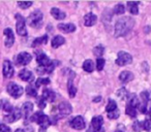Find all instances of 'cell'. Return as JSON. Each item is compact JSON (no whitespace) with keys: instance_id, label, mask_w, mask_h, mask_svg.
Here are the masks:
<instances>
[{"instance_id":"4","label":"cell","mask_w":151,"mask_h":132,"mask_svg":"<svg viewBox=\"0 0 151 132\" xmlns=\"http://www.w3.org/2000/svg\"><path fill=\"white\" fill-rule=\"evenodd\" d=\"M6 89H7L9 94L11 95L12 97H14V98H19L24 92V89L22 88L21 86H19V85L15 84V83H9V84L7 85Z\"/></svg>"},{"instance_id":"37","label":"cell","mask_w":151,"mask_h":132,"mask_svg":"<svg viewBox=\"0 0 151 132\" xmlns=\"http://www.w3.org/2000/svg\"><path fill=\"white\" fill-rule=\"evenodd\" d=\"M117 95L119 96V98L125 99L126 97H127V92H126V90L124 88H121V89H119V90H118Z\"/></svg>"},{"instance_id":"14","label":"cell","mask_w":151,"mask_h":132,"mask_svg":"<svg viewBox=\"0 0 151 132\" xmlns=\"http://www.w3.org/2000/svg\"><path fill=\"white\" fill-rule=\"evenodd\" d=\"M36 62L40 65V67H48L49 65L52 63V61L48 58V56L45 54H38L37 57H36Z\"/></svg>"},{"instance_id":"42","label":"cell","mask_w":151,"mask_h":132,"mask_svg":"<svg viewBox=\"0 0 151 132\" xmlns=\"http://www.w3.org/2000/svg\"><path fill=\"white\" fill-rule=\"evenodd\" d=\"M18 5H19L21 9H26L28 7H30L32 5V2H18Z\"/></svg>"},{"instance_id":"9","label":"cell","mask_w":151,"mask_h":132,"mask_svg":"<svg viewBox=\"0 0 151 132\" xmlns=\"http://www.w3.org/2000/svg\"><path fill=\"white\" fill-rule=\"evenodd\" d=\"M31 60H32V57L29 53L22 52V53H20L17 56V58H16V63H17L18 65H24V66H25V65L29 64V63L31 62Z\"/></svg>"},{"instance_id":"38","label":"cell","mask_w":151,"mask_h":132,"mask_svg":"<svg viewBox=\"0 0 151 132\" xmlns=\"http://www.w3.org/2000/svg\"><path fill=\"white\" fill-rule=\"evenodd\" d=\"M119 115H120V111H119V109H116V111H112V113H108V117H109V119H117L118 117H119Z\"/></svg>"},{"instance_id":"2","label":"cell","mask_w":151,"mask_h":132,"mask_svg":"<svg viewBox=\"0 0 151 132\" xmlns=\"http://www.w3.org/2000/svg\"><path fill=\"white\" fill-rule=\"evenodd\" d=\"M30 121L35 122V123H37L38 125L40 126V132H45L47 128L51 125V121L48 116L40 113V111H37V113H35L34 115H32L31 117H30Z\"/></svg>"},{"instance_id":"33","label":"cell","mask_w":151,"mask_h":132,"mask_svg":"<svg viewBox=\"0 0 151 132\" xmlns=\"http://www.w3.org/2000/svg\"><path fill=\"white\" fill-rule=\"evenodd\" d=\"M124 11H125V9H124V5L121 3H119L114 7V14H116V15H122V14H124Z\"/></svg>"},{"instance_id":"12","label":"cell","mask_w":151,"mask_h":132,"mask_svg":"<svg viewBox=\"0 0 151 132\" xmlns=\"http://www.w3.org/2000/svg\"><path fill=\"white\" fill-rule=\"evenodd\" d=\"M71 111H73L71 105L69 104L68 102H66V101L61 102L60 104L58 105V111L61 117H66V116H68L69 113H71Z\"/></svg>"},{"instance_id":"25","label":"cell","mask_w":151,"mask_h":132,"mask_svg":"<svg viewBox=\"0 0 151 132\" xmlns=\"http://www.w3.org/2000/svg\"><path fill=\"white\" fill-rule=\"evenodd\" d=\"M83 69L86 72H92L94 70V64L91 60H86L83 63Z\"/></svg>"},{"instance_id":"7","label":"cell","mask_w":151,"mask_h":132,"mask_svg":"<svg viewBox=\"0 0 151 132\" xmlns=\"http://www.w3.org/2000/svg\"><path fill=\"white\" fill-rule=\"evenodd\" d=\"M103 123H104V119L101 116H96V117L92 118L90 128H89L87 132H99L101 130Z\"/></svg>"},{"instance_id":"36","label":"cell","mask_w":151,"mask_h":132,"mask_svg":"<svg viewBox=\"0 0 151 132\" xmlns=\"http://www.w3.org/2000/svg\"><path fill=\"white\" fill-rule=\"evenodd\" d=\"M132 129H134L136 132H141L143 130L142 123H141V122H139V121H136L134 124H132Z\"/></svg>"},{"instance_id":"19","label":"cell","mask_w":151,"mask_h":132,"mask_svg":"<svg viewBox=\"0 0 151 132\" xmlns=\"http://www.w3.org/2000/svg\"><path fill=\"white\" fill-rule=\"evenodd\" d=\"M58 29L62 32H65V33H71L76 30V26L73 24H59L58 25Z\"/></svg>"},{"instance_id":"3","label":"cell","mask_w":151,"mask_h":132,"mask_svg":"<svg viewBox=\"0 0 151 132\" xmlns=\"http://www.w3.org/2000/svg\"><path fill=\"white\" fill-rule=\"evenodd\" d=\"M42 19H44V15L40 11H35L28 17V25L31 26L33 28H40L42 27Z\"/></svg>"},{"instance_id":"31","label":"cell","mask_w":151,"mask_h":132,"mask_svg":"<svg viewBox=\"0 0 151 132\" xmlns=\"http://www.w3.org/2000/svg\"><path fill=\"white\" fill-rule=\"evenodd\" d=\"M93 53H94V55L97 58H101V56H103L104 53H105V48H104L103 46H95L94 50H93Z\"/></svg>"},{"instance_id":"15","label":"cell","mask_w":151,"mask_h":132,"mask_svg":"<svg viewBox=\"0 0 151 132\" xmlns=\"http://www.w3.org/2000/svg\"><path fill=\"white\" fill-rule=\"evenodd\" d=\"M19 78H21L22 81H24V82H28V83L32 82V81L34 80L33 73L28 69H22L21 71L19 72Z\"/></svg>"},{"instance_id":"29","label":"cell","mask_w":151,"mask_h":132,"mask_svg":"<svg viewBox=\"0 0 151 132\" xmlns=\"http://www.w3.org/2000/svg\"><path fill=\"white\" fill-rule=\"evenodd\" d=\"M116 109H117V103L114 100H112V99H110L109 103H108L107 107H106V111L109 113H112V111H116Z\"/></svg>"},{"instance_id":"6","label":"cell","mask_w":151,"mask_h":132,"mask_svg":"<svg viewBox=\"0 0 151 132\" xmlns=\"http://www.w3.org/2000/svg\"><path fill=\"white\" fill-rule=\"evenodd\" d=\"M16 19H17V33L21 36H26L27 35V29H26V25H25V20L22 17L20 14L16 15Z\"/></svg>"},{"instance_id":"27","label":"cell","mask_w":151,"mask_h":132,"mask_svg":"<svg viewBox=\"0 0 151 132\" xmlns=\"http://www.w3.org/2000/svg\"><path fill=\"white\" fill-rule=\"evenodd\" d=\"M138 5H139V2H130V1L127 2L128 9H129V11L132 15H138V13H139Z\"/></svg>"},{"instance_id":"45","label":"cell","mask_w":151,"mask_h":132,"mask_svg":"<svg viewBox=\"0 0 151 132\" xmlns=\"http://www.w3.org/2000/svg\"><path fill=\"white\" fill-rule=\"evenodd\" d=\"M101 97H96V98H94V102H97V101H101Z\"/></svg>"},{"instance_id":"47","label":"cell","mask_w":151,"mask_h":132,"mask_svg":"<svg viewBox=\"0 0 151 132\" xmlns=\"http://www.w3.org/2000/svg\"><path fill=\"white\" fill-rule=\"evenodd\" d=\"M149 117H150V119H151V111H149Z\"/></svg>"},{"instance_id":"16","label":"cell","mask_w":151,"mask_h":132,"mask_svg":"<svg viewBox=\"0 0 151 132\" xmlns=\"http://www.w3.org/2000/svg\"><path fill=\"white\" fill-rule=\"evenodd\" d=\"M96 21H97V17L92 13L87 14V15L84 17V24H85V26H87V27H91V26L95 25Z\"/></svg>"},{"instance_id":"21","label":"cell","mask_w":151,"mask_h":132,"mask_svg":"<svg viewBox=\"0 0 151 132\" xmlns=\"http://www.w3.org/2000/svg\"><path fill=\"white\" fill-rule=\"evenodd\" d=\"M51 15H52L56 20H63V19H65V17H66L65 13H63L62 11H60V9H57V7H53V9H51Z\"/></svg>"},{"instance_id":"41","label":"cell","mask_w":151,"mask_h":132,"mask_svg":"<svg viewBox=\"0 0 151 132\" xmlns=\"http://www.w3.org/2000/svg\"><path fill=\"white\" fill-rule=\"evenodd\" d=\"M0 132H12V129L5 124H0Z\"/></svg>"},{"instance_id":"40","label":"cell","mask_w":151,"mask_h":132,"mask_svg":"<svg viewBox=\"0 0 151 132\" xmlns=\"http://www.w3.org/2000/svg\"><path fill=\"white\" fill-rule=\"evenodd\" d=\"M2 107H3V111H7V113H9L12 111H13L14 108H15V107L12 106L11 103H9V102H5V103H4V105H3Z\"/></svg>"},{"instance_id":"10","label":"cell","mask_w":151,"mask_h":132,"mask_svg":"<svg viewBox=\"0 0 151 132\" xmlns=\"http://www.w3.org/2000/svg\"><path fill=\"white\" fill-rule=\"evenodd\" d=\"M3 76H4L5 78H11L14 76V74H15V69H14V66L13 64H12L11 61L9 60H5L4 62H3Z\"/></svg>"},{"instance_id":"13","label":"cell","mask_w":151,"mask_h":132,"mask_svg":"<svg viewBox=\"0 0 151 132\" xmlns=\"http://www.w3.org/2000/svg\"><path fill=\"white\" fill-rule=\"evenodd\" d=\"M3 33H4L5 37H6V39H5V46L11 48L14 44V42H15V35H14L13 30L11 28H6V29H4Z\"/></svg>"},{"instance_id":"35","label":"cell","mask_w":151,"mask_h":132,"mask_svg":"<svg viewBox=\"0 0 151 132\" xmlns=\"http://www.w3.org/2000/svg\"><path fill=\"white\" fill-rule=\"evenodd\" d=\"M48 84H50V80H49V78H37V80H36L35 86L36 87H40L42 85H48Z\"/></svg>"},{"instance_id":"23","label":"cell","mask_w":151,"mask_h":132,"mask_svg":"<svg viewBox=\"0 0 151 132\" xmlns=\"http://www.w3.org/2000/svg\"><path fill=\"white\" fill-rule=\"evenodd\" d=\"M67 90H68V94H69V97L70 98H73L77 94V88L75 87L73 83V80L69 78L68 82H67Z\"/></svg>"},{"instance_id":"26","label":"cell","mask_w":151,"mask_h":132,"mask_svg":"<svg viewBox=\"0 0 151 132\" xmlns=\"http://www.w3.org/2000/svg\"><path fill=\"white\" fill-rule=\"evenodd\" d=\"M47 41H48V35H44L42 36V37H37L34 39V41L32 42V46H40V44H47Z\"/></svg>"},{"instance_id":"18","label":"cell","mask_w":151,"mask_h":132,"mask_svg":"<svg viewBox=\"0 0 151 132\" xmlns=\"http://www.w3.org/2000/svg\"><path fill=\"white\" fill-rule=\"evenodd\" d=\"M42 98L46 101H49V102H53L56 98V94H55L54 91L49 90V89H45L44 92H42Z\"/></svg>"},{"instance_id":"17","label":"cell","mask_w":151,"mask_h":132,"mask_svg":"<svg viewBox=\"0 0 151 132\" xmlns=\"http://www.w3.org/2000/svg\"><path fill=\"white\" fill-rule=\"evenodd\" d=\"M22 111H23L24 118L26 120L29 119V117L32 115V111H33V104L31 102H25L22 107Z\"/></svg>"},{"instance_id":"30","label":"cell","mask_w":151,"mask_h":132,"mask_svg":"<svg viewBox=\"0 0 151 132\" xmlns=\"http://www.w3.org/2000/svg\"><path fill=\"white\" fill-rule=\"evenodd\" d=\"M125 113L127 116H129L130 118H136L137 117V109L134 107L130 106V105H126Z\"/></svg>"},{"instance_id":"28","label":"cell","mask_w":151,"mask_h":132,"mask_svg":"<svg viewBox=\"0 0 151 132\" xmlns=\"http://www.w3.org/2000/svg\"><path fill=\"white\" fill-rule=\"evenodd\" d=\"M141 98L143 100V103L147 104L148 102H151V91H144L141 93Z\"/></svg>"},{"instance_id":"5","label":"cell","mask_w":151,"mask_h":132,"mask_svg":"<svg viewBox=\"0 0 151 132\" xmlns=\"http://www.w3.org/2000/svg\"><path fill=\"white\" fill-rule=\"evenodd\" d=\"M132 62V57L126 52H119L118 53V58L116 59V64L119 66H125Z\"/></svg>"},{"instance_id":"39","label":"cell","mask_w":151,"mask_h":132,"mask_svg":"<svg viewBox=\"0 0 151 132\" xmlns=\"http://www.w3.org/2000/svg\"><path fill=\"white\" fill-rule=\"evenodd\" d=\"M142 126H143V129L146 130V131H149L151 129V121L150 120H145L142 123Z\"/></svg>"},{"instance_id":"44","label":"cell","mask_w":151,"mask_h":132,"mask_svg":"<svg viewBox=\"0 0 151 132\" xmlns=\"http://www.w3.org/2000/svg\"><path fill=\"white\" fill-rule=\"evenodd\" d=\"M37 104H38V106H40V108H45V107H46V100H45L44 98H42L40 100V99H38L37 100Z\"/></svg>"},{"instance_id":"20","label":"cell","mask_w":151,"mask_h":132,"mask_svg":"<svg viewBox=\"0 0 151 132\" xmlns=\"http://www.w3.org/2000/svg\"><path fill=\"white\" fill-rule=\"evenodd\" d=\"M119 80L121 81L122 83H128L134 80V74L130 71H127V70L122 71L121 73L119 74Z\"/></svg>"},{"instance_id":"34","label":"cell","mask_w":151,"mask_h":132,"mask_svg":"<svg viewBox=\"0 0 151 132\" xmlns=\"http://www.w3.org/2000/svg\"><path fill=\"white\" fill-rule=\"evenodd\" d=\"M105 59L104 58H97L96 60V69L99 70V71H101V70L104 69V66H105Z\"/></svg>"},{"instance_id":"8","label":"cell","mask_w":151,"mask_h":132,"mask_svg":"<svg viewBox=\"0 0 151 132\" xmlns=\"http://www.w3.org/2000/svg\"><path fill=\"white\" fill-rule=\"evenodd\" d=\"M69 125H70L71 128L76 130H82L85 128L86 126V123H85L84 118H82L81 116H77V117L73 118L69 122Z\"/></svg>"},{"instance_id":"48","label":"cell","mask_w":151,"mask_h":132,"mask_svg":"<svg viewBox=\"0 0 151 132\" xmlns=\"http://www.w3.org/2000/svg\"><path fill=\"white\" fill-rule=\"evenodd\" d=\"M115 132H123V131H120V130H116Z\"/></svg>"},{"instance_id":"32","label":"cell","mask_w":151,"mask_h":132,"mask_svg":"<svg viewBox=\"0 0 151 132\" xmlns=\"http://www.w3.org/2000/svg\"><path fill=\"white\" fill-rule=\"evenodd\" d=\"M26 93H27V95L30 97H36V95H37L36 90L31 86V85H29V86L26 87Z\"/></svg>"},{"instance_id":"43","label":"cell","mask_w":151,"mask_h":132,"mask_svg":"<svg viewBox=\"0 0 151 132\" xmlns=\"http://www.w3.org/2000/svg\"><path fill=\"white\" fill-rule=\"evenodd\" d=\"M139 111H140V113H147V106H146V104L145 103H142L141 104L140 103V105H139Z\"/></svg>"},{"instance_id":"1","label":"cell","mask_w":151,"mask_h":132,"mask_svg":"<svg viewBox=\"0 0 151 132\" xmlns=\"http://www.w3.org/2000/svg\"><path fill=\"white\" fill-rule=\"evenodd\" d=\"M134 26V20L130 17H122L115 24V36H124L132 31Z\"/></svg>"},{"instance_id":"24","label":"cell","mask_w":151,"mask_h":132,"mask_svg":"<svg viewBox=\"0 0 151 132\" xmlns=\"http://www.w3.org/2000/svg\"><path fill=\"white\" fill-rule=\"evenodd\" d=\"M127 105H130V106L134 107V108H136V107H139V105H140V101H139L138 97H137L134 94L130 95L129 99H128Z\"/></svg>"},{"instance_id":"11","label":"cell","mask_w":151,"mask_h":132,"mask_svg":"<svg viewBox=\"0 0 151 132\" xmlns=\"http://www.w3.org/2000/svg\"><path fill=\"white\" fill-rule=\"evenodd\" d=\"M22 117V111L21 109L19 108H14L13 111H11L9 113H7V116L4 117V121L7 122V123H14V122L18 121L20 118Z\"/></svg>"},{"instance_id":"46","label":"cell","mask_w":151,"mask_h":132,"mask_svg":"<svg viewBox=\"0 0 151 132\" xmlns=\"http://www.w3.org/2000/svg\"><path fill=\"white\" fill-rule=\"evenodd\" d=\"M15 132H25V131H24L23 129H17V130H16Z\"/></svg>"},{"instance_id":"22","label":"cell","mask_w":151,"mask_h":132,"mask_svg":"<svg viewBox=\"0 0 151 132\" xmlns=\"http://www.w3.org/2000/svg\"><path fill=\"white\" fill-rule=\"evenodd\" d=\"M51 44H52L53 48L57 49V48H59L60 46H62V44H65V39H64V37H62L61 35H57V36H55V37L53 38L52 41H51Z\"/></svg>"}]
</instances>
